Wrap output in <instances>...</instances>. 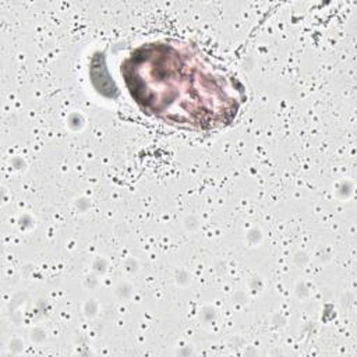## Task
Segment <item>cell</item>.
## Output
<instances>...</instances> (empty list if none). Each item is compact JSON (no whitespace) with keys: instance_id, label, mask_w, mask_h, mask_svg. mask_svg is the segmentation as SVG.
<instances>
[{"instance_id":"6da1fadb","label":"cell","mask_w":357,"mask_h":357,"mask_svg":"<svg viewBox=\"0 0 357 357\" xmlns=\"http://www.w3.org/2000/svg\"><path fill=\"white\" fill-rule=\"evenodd\" d=\"M121 74L145 113L183 127L225 126L241 102L236 81L226 78L187 45H144L124 61Z\"/></svg>"}]
</instances>
